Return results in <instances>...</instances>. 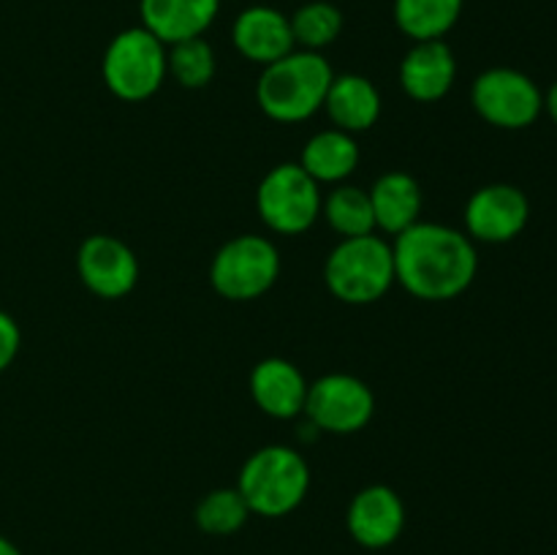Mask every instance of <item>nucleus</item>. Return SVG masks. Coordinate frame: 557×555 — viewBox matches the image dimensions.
<instances>
[{"instance_id":"nucleus-1","label":"nucleus","mask_w":557,"mask_h":555,"mask_svg":"<svg viewBox=\"0 0 557 555\" xmlns=\"http://www.w3.org/2000/svg\"><path fill=\"white\" fill-rule=\"evenodd\" d=\"M395 281L411 297L446 303L471 288L479 272L476 243L446 223L419 221L392 243Z\"/></svg>"},{"instance_id":"nucleus-2","label":"nucleus","mask_w":557,"mask_h":555,"mask_svg":"<svg viewBox=\"0 0 557 555\" xmlns=\"http://www.w3.org/2000/svg\"><path fill=\"white\" fill-rule=\"evenodd\" d=\"M335 71L321 52L294 49L286 58L264 65L256 82V101L275 123H302L324 109Z\"/></svg>"},{"instance_id":"nucleus-3","label":"nucleus","mask_w":557,"mask_h":555,"mask_svg":"<svg viewBox=\"0 0 557 555\" xmlns=\"http://www.w3.org/2000/svg\"><path fill=\"white\" fill-rule=\"evenodd\" d=\"M237 490L259 517H286L297 509L310 490L308 460L299 449L270 444L256 449L239 468Z\"/></svg>"},{"instance_id":"nucleus-4","label":"nucleus","mask_w":557,"mask_h":555,"mask_svg":"<svg viewBox=\"0 0 557 555\" xmlns=\"http://www.w3.org/2000/svg\"><path fill=\"white\" fill-rule=\"evenodd\" d=\"M324 283L346 305H373L395 286V254L381 234L341 239L324 264Z\"/></svg>"},{"instance_id":"nucleus-5","label":"nucleus","mask_w":557,"mask_h":555,"mask_svg":"<svg viewBox=\"0 0 557 555\" xmlns=\"http://www.w3.org/2000/svg\"><path fill=\"white\" fill-rule=\"evenodd\" d=\"M169 47L147 27H125L109 41L101 74L109 92L120 101H147L161 90L169 76Z\"/></svg>"},{"instance_id":"nucleus-6","label":"nucleus","mask_w":557,"mask_h":555,"mask_svg":"<svg viewBox=\"0 0 557 555\" xmlns=\"http://www.w3.org/2000/svg\"><path fill=\"white\" fill-rule=\"evenodd\" d=\"M281 275V254L270 237L239 234L218 248L210 264V283L223 299L250 303L270 292Z\"/></svg>"},{"instance_id":"nucleus-7","label":"nucleus","mask_w":557,"mask_h":555,"mask_svg":"<svg viewBox=\"0 0 557 555\" xmlns=\"http://www.w3.org/2000/svg\"><path fill=\"white\" fill-rule=\"evenodd\" d=\"M321 185L299 163H277L261 177L256 210L275 234H305L321 215Z\"/></svg>"},{"instance_id":"nucleus-8","label":"nucleus","mask_w":557,"mask_h":555,"mask_svg":"<svg viewBox=\"0 0 557 555\" xmlns=\"http://www.w3.org/2000/svg\"><path fill=\"white\" fill-rule=\"evenodd\" d=\"M471 103L484 123L504 131H522L542 118L544 92L525 71L495 65L476 76Z\"/></svg>"},{"instance_id":"nucleus-9","label":"nucleus","mask_w":557,"mask_h":555,"mask_svg":"<svg viewBox=\"0 0 557 555\" xmlns=\"http://www.w3.org/2000/svg\"><path fill=\"white\" fill-rule=\"evenodd\" d=\"M302 414L319 433L351 435L368 428L373 419L375 395L357 375L326 373L308 384Z\"/></svg>"},{"instance_id":"nucleus-10","label":"nucleus","mask_w":557,"mask_h":555,"mask_svg":"<svg viewBox=\"0 0 557 555\" xmlns=\"http://www.w3.org/2000/svg\"><path fill=\"white\" fill-rule=\"evenodd\" d=\"M531 221L525 190L511 183H490L473 190L466 205V234L473 243L504 245L520 237Z\"/></svg>"},{"instance_id":"nucleus-11","label":"nucleus","mask_w":557,"mask_h":555,"mask_svg":"<svg viewBox=\"0 0 557 555\" xmlns=\"http://www.w3.org/2000/svg\"><path fill=\"white\" fill-rule=\"evenodd\" d=\"M76 275L96 297L123 299L139 283V259L120 237L90 234L76 250Z\"/></svg>"},{"instance_id":"nucleus-12","label":"nucleus","mask_w":557,"mask_h":555,"mask_svg":"<svg viewBox=\"0 0 557 555\" xmlns=\"http://www.w3.org/2000/svg\"><path fill=\"white\" fill-rule=\"evenodd\" d=\"M346 528L359 547H392L406 528V504L389 484H368L348 504Z\"/></svg>"},{"instance_id":"nucleus-13","label":"nucleus","mask_w":557,"mask_h":555,"mask_svg":"<svg viewBox=\"0 0 557 555\" xmlns=\"http://www.w3.org/2000/svg\"><path fill=\"white\" fill-rule=\"evenodd\" d=\"M403 92L419 103L441 101L455 87L457 58L444 38L438 41H413L403 54L397 69Z\"/></svg>"},{"instance_id":"nucleus-14","label":"nucleus","mask_w":557,"mask_h":555,"mask_svg":"<svg viewBox=\"0 0 557 555\" xmlns=\"http://www.w3.org/2000/svg\"><path fill=\"white\" fill-rule=\"evenodd\" d=\"M232 41L245 60L261 65V69L297 49L292 22L272 5H248L245 11H239L232 27Z\"/></svg>"},{"instance_id":"nucleus-15","label":"nucleus","mask_w":557,"mask_h":555,"mask_svg":"<svg viewBox=\"0 0 557 555\" xmlns=\"http://www.w3.org/2000/svg\"><path fill=\"white\" fill-rule=\"evenodd\" d=\"M250 397L272 419H297L305 411L308 379L294 362L283 357H267L250 370Z\"/></svg>"},{"instance_id":"nucleus-16","label":"nucleus","mask_w":557,"mask_h":555,"mask_svg":"<svg viewBox=\"0 0 557 555\" xmlns=\"http://www.w3.org/2000/svg\"><path fill=\"white\" fill-rule=\"evenodd\" d=\"M218 11L221 0H139L141 27L161 38L166 47L205 36Z\"/></svg>"},{"instance_id":"nucleus-17","label":"nucleus","mask_w":557,"mask_h":555,"mask_svg":"<svg viewBox=\"0 0 557 555\" xmlns=\"http://www.w3.org/2000/svg\"><path fill=\"white\" fill-rule=\"evenodd\" d=\"M368 194L370 205H373L375 232L397 237V234L411 229L422 218L424 196L422 185H419L413 174L400 172V169L381 174Z\"/></svg>"},{"instance_id":"nucleus-18","label":"nucleus","mask_w":557,"mask_h":555,"mask_svg":"<svg viewBox=\"0 0 557 555\" xmlns=\"http://www.w3.org/2000/svg\"><path fill=\"white\" fill-rule=\"evenodd\" d=\"M324 112L332 120V128L346 134L370 131L381 118V92L368 76L335 74L324 98Z\"/></svg>"},{"instance_id":"nucleus-19","label":"nucleus","mask_w":557,"mask_h":555,"mask_svg":"<svg viewBox=\"0 0 557 555\" xmlns=\"http://www.w3.org/2000/svg\"><path fill=\"white\" fill-rule=\"evenodd\" d=\"M299 166L319 185H341L357 172L359 145L354 134L341 128H324L310 136L302 147Z\"/></svg>"},{"instance_id":"nucleus-20","label":"nucleus","mask_w":557,"mask_h":555,"mask_svg":"<svg viewBox=\"0 0 557 555\" xmlns=\"http://www.w3.org/2000/svg\"><path fill=\"white\" fill-rule=\"evenodd\" d=\"M466 0H395V25L411 41H438L460 22Z\"/></svg>"},{"instance_id":"nucleus-21","label":"nucleus","mask_w":557,"mask_h":555,"mask_svg":"<svg viewBox=\"0 0 557 555\" xmlns=\"http://www.w3.org/2000/svg\"><path fill=\"white\" fill-rule=\"evenodd\" d=\"M321 215L330 223L332 232L341 234V239L375 234V215L373 205H370V194L359 188V185H335L324 196V201H321Z\"/></svg>"},{"instance_id":"nucleus-22","label":"nucleus","mask_w":557,"mask_h":555,"mask_svg":"<svg viewBox=\"0 0 557 555\" xmlns=\"http://www.w3.org/2000/svg\"><path fill=\"white\" fill-rule=\"evenodd\" d=\"M250 506L237 488H215L196 504L194 520L201 533L210 536H232L243 531L250 520Z\"/></svg>"},{"instance_id":"nucleus-23","label":"nucleus","mask_w":557,"mask_h":555,"mask_svg":"<svg viewBox=\"0 0 557 555\" xmlns=\"http://www.w3.org/2000/svg\"><path fill=\"white\" fill-rule=\"evenodd\" d=\"M288 22H292L294 44L308 52H321L335 44L343 33V11L330 0H310V3L299 5L288 16Z\"/></svg>"},{"instance_id":"nucleus-24","label":"nucleus","mask_w":557,"mask_h":555,"mask_svg":"<svg viewBox=\"0 0 557 555\" xmlns=\"http://www.w3.org/2000/svg\"><path fill=\"white\" fill-rule=\"evenodd\" d=\"M169 74L185 90H201L212 82L218 69L215 49L210 47L205 36L199 38H185L169 47Z\"/></svg>"},{"instance_id":"nucleus-25","label":"nucleus","mask_w":557,"mask_h":555,"mask_svg":"<svg viewBox=\"0 0 557 555\" xmlns=\"http://www.w3.org/2000/svg\"><path fill=\"white\" fill-rule=\"evenodd\" d=\"M20 346H22L20 324L14 321V316L0 310V373H5V370L14 365L16 354H20Z\"/></svg>"},{"instance_id":"nucleus-26","label":"nucleus","mask_w":557,"mask_h":555,"mask_svg":"<svg viewBox=\"0 0 557 555\" xmlns=\"http://www.w3.org/2000/svg\"><path fill=\"white\" fill-rule=\"evenodd\" d=\"M544 112H547L549 118H553V123L557 125V79L553 82V87L544 92Z\"/></svg>"},{"instance_id":"nucleus-27","label":"nucleus","mask_w":557,"mask_h":555,"mask_svg":"<svg viewBox=\"0 0 557 555\" xmlns=\"http://www.w3.org/2000/svg\"><path fill=\"white\" fill-rule=\"evenodd\" d=\"M0 555H22V550L16 547V544L11 542V539L0 536Z\"/></svg>"}]
</instances>
